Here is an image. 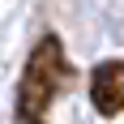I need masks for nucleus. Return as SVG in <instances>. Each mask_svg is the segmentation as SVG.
<instances>
[{"instance_id":"f257e3e1","label":"nucleus","mask_w":124,"mask_h":124,"mask_svg":"<svg viewBox=\"0 0 124 124\" xmlns=\"http://www.w3.org/2000/svg\"><path fill=\"white\" fill-rule=\"evenodd\" d=\"M64 81V51H60V39H43L26 64V77H22V116H39L56 99V90Z\"/></svg>"},{"instance_id":"f03ea898","label":"nucleus","mask_w":124,"mask_h":124,"mask_svg":"<svg viewBox=\"0 0 124 124\" xmlns=\"http://www.w3.org/2000/svg\"><path fill=\"white\" fill-rule=\"evenodd\" d=\"M90 99H94V107L103 116L124 111V64L120 60H107V64L94 69V77H90Z\"/></svg>"}]
</instances>
